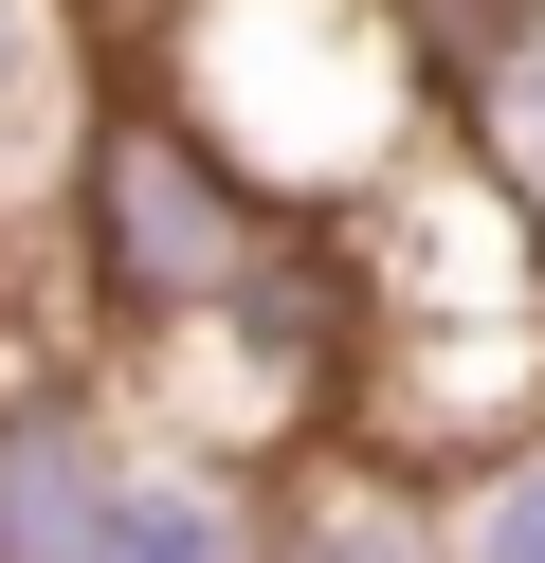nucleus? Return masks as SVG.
I'll list each match as a JSON object with an SVG mask.
<instances>
[{"label": "nucleus", "instance_id": "obj_1", "mask_svg": "<svg viewBox=\"0 0 545 563\" xmlns=\"http://www.w3.org/2000/svg\"><path fill=\"white\" fill-rule=\"evenodd\" d=\"M363 364H346V454L382 473H491L509 437H545V200L509 164H472L436 128L382 200L346 219Z\"/></svg>", "mask_w": 545, "mask_h": 563}, {"label": "nucleus", "instance_id": "obj_2", "mask_svg": "<svg viewBox=\"0 0 545 563\" xmlns=\"http://www.w3.org/2000/svg\"><path fill=\"white\" fill-rule=\"evenodd\" d=\"M128 74L291 219H363L436 146L418 0H164V19H128Z\"/></svg>", "mask_w": 545, "mask_h": 563}, {"label": "nucleus", "instance_id": "obj_3", "mask_svg": "<svg viewBox=\"0 0 545 563\" xmlns=\"http://www.w3.org/2000/svg\"><path fill=\"white\" fill-rule=\"evenodd\" d=\"M273 236H291V200H254L145 74H109L91 146H73V183H55V236H36V273H55V309H73L55 345L109 364V382H145L254 255H273Z\"/></svg>", "mask_w": 545, "mask_h": 563}, {"label": "nucleus", "instance_id": "obj_4", "mask_svg": "<svg viewBox=\"0 0 545 563\" xmlns=\"http://www.w3.org/2000/svg\"><path fill=\"white\" fill-rule=\"evenodd\" d=\"M436 37V128L545 200V0H418Z\"/></svg>", "mask_w": 545, "mask_h": 563}, {"label": "nucleus", "instance_id": "obj_5", "mask_svg": "<svg viewBox=\"0 0 545 563\" xmlns=\"http://www.w3.org/2000/svg\"><path fill=\"white\" fill-rule=\"evenodd\" d=\"M254 563H455V490L327 437V454L273 473V545H254Z\"/></svg>", "mask_w": 545, "mask_h": 563}, {"label": "nucleus", "instance_id": "obj_6", "mask_svg": "<svg viewBox=\"0 0 545 563\" xmlns=\"http://www.w3.org/2000/svg\"><path fill=\"white\" fill-rule=\"evenodd\" d=\"M254 545H273V473L182 454V437H145L128 490H109V527H91V563H254Z\"/></svg>", "mask_w": 545, "mask_h": 563}, {"label": "nucleus", "instance_id": "obj_7", "mask_svg": "<svg viewBox=\"0 0 545 563\" xmlns=\"http://www.w3.org/2000/svg\"><path fill=\"white\" fill-rule=\"evenodd\" d=\"M455 563H545V437H509L491 473H455Z\"/></svg>", "mask_w": 545, "mask_h": 563}, {"label": "nucleus", "instance_id": "obj_8", "mask_svg": "<svg viewBox=\"0 0 545 563\" xmlns=\"http://www.w3.org/2000/svg\"><path fill=\"white\" fill-rule=\"evenodd\" d=\"M0 364H19V309H0Z\"/></svg>", "mask_w": 545, "mask_h": 563}]
</instances>
